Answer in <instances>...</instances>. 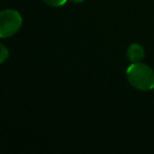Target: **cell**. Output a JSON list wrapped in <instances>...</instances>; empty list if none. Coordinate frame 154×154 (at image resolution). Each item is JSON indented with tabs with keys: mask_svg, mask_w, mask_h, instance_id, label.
Here are the masks:
<instances>
[{
	"mask_svg": "<svg viewBox=\"0 0 154 154\" xmlns=\"http://www.w3.org/2000/svg\"><path fill=\"white\" fill-rule=\"evenodd\" d=\"M8 58V49L0 43V64H2L4 61H6V59Z\"/></svg>",
	"mask_w": 154,
	"mask_h": 154,
	"instance_id": "cell-4",
	"label": "cell"
},
{
	"mask_svg": "<svg viewBox=\"0 0 154 154\" xmlns=\"http://www.w3.org/2000/svg\"><path fill=\"white\" fill-rule=\"evenodd\" d=\"M129 83L138 90H152L154 88V71L146 64L132 63L126 69Z\"/></svg>",
	"mask_w": 154,
	"mask_h": 154,
	"instance_id": "cell-1",
	"label": "cell"
},
{
	"mask_svg": "<svg viewBox=\"0 0 154 154\" xmlns=\"http://www.w3.org/2000/svg\"><path fill=\"white\" fill-rule=\"evenodd\" d=\"M23 19L18 11L6 8L0 11V38L13 36L19 31Z\"/></svg>",
	"mask_w": 154,
	"mask_h": 154,
	"instance_id": "cell-2",
	"label": "cell"
},
{
	"mask_svg": "<svg viewBox=\"0 0 154 154\" xmlns=\"http://www.w3.org/2000/svg\"><path fill=\"white\" fill-rule=\"evenodd\" d=\"M70 1H72V2H75V4H79V2H83L84 0H70Z\"/></svg>",
	"mask_w": 154,
	"mask_h": 154,
	"instance_id": "cell-6",
	"label": "cell"
},
{
	"mask_svg": "<svg viewBox=\"0 0 154 154\" xmlns=\"http://www.w3.org/2000/svg\"><path fill=\"white\" fill-rule=\"evenodd\" d=\"M45 4L49 5V6H53V7H60L63 6L67 0H42Z\"/></svg>",
	"mask_w": 154,
	"mask_h": 154,
	"instance_id": "cell-5",
	"label": "cell"
},
{
	"mask_svg": "<svg viewBox=\"0 0 154 154\" xmlns=\"http://www.w3.org/2000/svg\"><path fill=\"white\" fill-rule=\"evenodd\" d=\"M144 58L143 47L138 43H132L128 48V59L131 63H138Z\"/></svg>",
	"mask_w": 154,
	"mask_h": 154,
	"instance_id": "cell-3",
	"label": "cell"
}]
</instances>
